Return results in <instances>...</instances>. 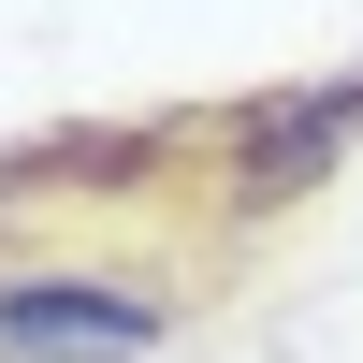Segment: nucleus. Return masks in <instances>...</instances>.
Here are the masks:
<instances>
[{
  "label": "nucleus",
  "instance_id": "nucleus-2",
  "mask_svg": "<svg viewBox=\"0 0 363 363\" xmlns=\"http://www.w3.org/2000/svg\"><path fill=\"white\" fill-rule=\"evenodd\" d=\"M363 145V58L349 73H306V87H247L233 116H203V160H218V218H291L349 174Z\"/></svg>",
  "mask_w": 363,
  "mask_h": 363
},
{
  "label": "nucleus",
  "instance_id": "nucleus-3",
  "mask_svg": "<svg viewBox=\"0 0 363 363\" xmlns=\"http://www.w3.org/2000/svg\"><path fill=\"white\" fill-rule=\"evenodd\" d=\"M174 160H203V116H87V131L0 145V218H44V203H160Z\"/></svg>",
  "mask_w": 363,
  "mask_h": 363
},
{
  "label": "nucleus",
  "instance_id": "nucleus-1",
  "mask_svg": "<svg viewBox=\"0 0 363 363\" xmlns=\"http://www.w3.org/2000/svg\"><path fill=\"white\" fill-rule=\"evenodd\" d=\"M203 306L189 262H15L0 277V363H145Z\"/></svg>",
  "mask_w": 363,
  "mask_h": 363
}]
</instances>
